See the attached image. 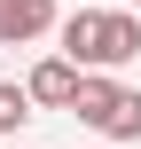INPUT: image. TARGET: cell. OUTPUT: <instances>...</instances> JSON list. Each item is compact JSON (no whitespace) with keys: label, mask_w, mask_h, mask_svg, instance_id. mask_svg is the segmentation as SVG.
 <instances>
[{"label":"cell","mask_w":141,"mask_h":149,"mask_svg":"<svg viewBox=\"0 0 141 149\" xmlns=\"http://www.w3.org/2000/svg\"><path fill=\"white\" fill-rule=\"evenodd\" d=\"M24 94H31L39 110H71V94H78V63H71V55H47V63H31Z\"/></svg>","instance_id":"cell-3"},{"label":"cell","mask_w":141,"mask_h":149,"mask_svg":"<svg viewBox=\"0 0 141 149\" xmlns=\"http://www.w3.org/2000/svg\"><path fill=\"white\" fill-rule=\"evenodd\" d=\"M55 55H71L78 71H126L141 55V16L133 8H71L63 24H55Z\"/></svg>","instance_id":"cell-1"},{"label":"cell","mask_w":141,"mask_h":149,"mask_svg":"<svg viewBox=\"0 0 141 149\" xmlns=\"http://www.w3.org/2000/svg\"><path fill=\"white\" fill-rule=\"evenodd\" d=\"M71 118H78V126H94L102 141H141V86H126L118 71H78Z\"/></svg>","instance_id":"cell-2"},{"label":"cell","mask_w":141,"mask_h":149,"mask_svg":"<svg viewBox=\"0 0 141 149\" xmlns=\"http://www.w3.org/2000/svg\"><path fill=\"white\" fill-rule=\"evenodd\" d=\"M126 8H141V0H126Z\"/></svg>","instance_id":"cell-6"},{"label":"cell","mask_w":141,"mask_h":149,"mask_svg":"<svg viewBox=\"0 0 141 149\" xmlns=\"http://www.w3.org/2000/svg\"><path fill=\"white\" fill-rule=\"evenodd\" d=\"M31 110H39V102H31V94H24L16 79H0V134H16V126H24Z\"/></svg>","instance_id":"cell-5"},{"label":"cell","mask_w":141,"mask_h":149,"mask_svg":"<svg viewBox=\"0 0 141 149\" xmlns=\"http://www.w3.org/2000/svg\"><path fill=\"white\" fill-rule=\"evenodd\" d=\"M47 31H55V0H0V47H24Z\"/></svg>","instance_id":"cell-4"}]
</instances>
